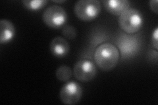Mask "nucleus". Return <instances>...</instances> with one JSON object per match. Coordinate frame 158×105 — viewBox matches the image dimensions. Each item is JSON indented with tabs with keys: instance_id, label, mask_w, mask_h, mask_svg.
Listing matches in <instances>:
<instances>
[{
	"instance_id": "nucleus-8",
	"label": "nucleus",
	"mask_w": 158,
	"mask_h": 105,
	"mask_svg": "<svg viewBox=\"0 0 158 105\" xmlns=\"http://www.w3.org/2000/svg\"><path fill=\"white\" fill-rule=\"evenodd\" d=\"M102 3L106 11L115 16H121L131 8L130 2L128 0H104Z\"/></svg>"
},
{
	"instance_id": "nucleus-1",
	"label": "nucleus",
	"mask_w": 158,
	"mask_h": 105,
	"mask_svg": "<svg viewBox=\"0 0 158 105\" xmlns=\"http://www.w3.org/2000/svg\"><path fill=\"white\" fill-rule=\"evenodd\" d=\"M120 59V53L115 45L103 43L99 46L94 53L96 66L103 71H110L114 69Z\"/></svg>"
},
{
	"instance_id": "nucleus-13",
	"label": "nucleus",
	"mask_w": 158,
	"mask_h": 105,
	"mask_svg": "<svg viewBox=\"0 0 158 105\" xmlns=\"http://www.w3.org/2000/svg\"><path fill=\"white\" fill-rule=\"evenodd\" d=\"M62 34L66 38L73 39L77 36V30L75 27H73L71 25H67L63 28Z\"/></svg>"
},
{
	"instance_id": "nucleus-10",
	"label": "nucleus",
	"mask_w": 158,
	"mask_h": 105,
	"mask_svg": "<svg viewBox=\"0 0 158 105\" xmlns=\"http://www.w3.org/2000/svg\"><path fill=\"white\" fill-rule=\"evenodd\" d=\"M16 31L14 24L7 19L0 21V43L6 44L11 42L15 36Z\"/></svg>"
},
{
	"instance_id": "nucleus-16",
	"label": "nucleus",
	"mask_w": 158,
	"mask_h": 105,
	"mask_svg": "<svg viewBox=\"0 0 158 105\" xmlns=\"http://www.w3.org/2000/svg\"><path fill=\"white\" fill-rule=\"evenodd\" d=\"M66 1H63V0H62V1H53L54 3H64Z\"/></svg>"
},
{
	"instance_id": "nucleus-7",
	"label": "nucleus",
	"mask_w": 158,
	"mask_h": 105,
	"mask_svg": "<svg viewBox=\"0 0 158 105\" xmlns=\"http://www.w3.org/2000/svg\"><path fill=\"white\" fill-rule=\"evenodd\" d=\"M140 47V42L136 36L133 34L122 35L117 42V49L123 57L133 56Z\"/></svg>"
},
{
	"instance_id": "nucleus-4",
	"label": "nucleus",
	"mask_w": 158,
	"mask_h": 105,
	"mask_svg": "<svg viewBox=\"0 0 158 105\" xmlns=\"http://www.w3.org/2000/svg\"><path fill=\"white\" fill-rule=\"evenodd\" d=\"M42 20L46 26L57 29L62 27L67 21V12L62 7L54 5L48 7L42 14Z\"/></svg>"
},
{
	"instance_id": "nucleus-15",
	"label": "nucleus",
	"mask_w": 158,
	"mask_h": 105,
	"mask_svg": "<svg viewBox=\"0 0 158 105\" xmlns=\"http://www.w3.org/2000/svg\"><path fill=\"white\" fill-rule=\"evenodd\" d=\"M158 1L157 0H151L150 2V7L153 12H154L156 14L158 13Z\"/></svg>"
},
{
	"instance_id": "nucleus-14",
	"label": "nucleus",
	"mask_w": 158,
	"mask_h": 105,
	"mask_svg": "<svg viewBox=\"0 0 158 105\" xmlns=\"http://www.w3.org/2000/svg\"><path fill=\"white\" fill-rule=\"evenodd\" d=\"M158 28H156L155 30L153 32L152 35L151 39V44L153 48L156 49V51H157L158 49Z\"/></svg>"
},
{
	"instance_id": "nucleus-5",
	"label": "nucleus",
	"mask_w": 158,
	"mask_h": 105,
	"mask_svg": "<svg viewBox=\"0 0 158 105\" xmlns=\"http://www.w3.org/2000/svg\"><path fill=\"white\" fill-rule=\"evenodd\" d=\"M74 76L82 82H90L94 78L98 72L96 64L92 60L83 59L77 62L73 68Z\"/></svg>"
},
{
	"instance_id": "nucleus-9",
	"label": "nucleus",
	"mask_w": 158,
	"mask_h": 105,
	"mask_svg": "<svg viewBox=\"0 0 158 105\" xmlns=\"http://www.w3.org/2000/svg\"><path fill=\"white\" fill-rule=\"evenodd\" d=\"M50 51L58 58L65 57L70 51V46L66 39L61 36L53 38L50 43Z\"/></svg>"
},
{
	"instance_id": "nucleus-3",
	"label": "nucleus",
	"mask_w": 158,
	"mask_h": 105,
	"mask_svg": "<svg viewBox=\"0 0 158 105\" xmlns=\"http://www.w3.org/2000/svg\"><path fill=\"white\" fill-rule=\"evenodd\" d=\"M101 11V3L98 0H79L76 2L74 7V12L77 17L86 22L96 19Z\"/></svg>"
},
{
	"instance_id": "nucleus-12",
	"label": "nucleus",
	"mask_w": 158,
	"mask_h": 105,
	"mask_svg": "<svg viewBox=\"0 0 158 105\" xmlns=\"http://www.w3.org/2000/svg\"><path fill=\"white\" fill-rule=\"evenodd\" d=\"M23 6L30 11H38L44 8L48 3L46 0H25L23 2Z\"/></svg>"
},
{
	"instance_id": "nucleus-2",
	"label": "nucleus",
	"mask_w": 158,
	"mask_h": 105,
	"mask_svg": "<svg viewBox=\"0 0 158 105\" xmlns=\"http://www.w3.org/2000/svg\"><path fill=\"white\" fill-rule=\"evenodd\" d=\"M118 23L126 34H135L142 27L144 17L139 10L130 8L118 17Z\"/></svg>"
},
{
	"instance_id": "nucleus-6",
	"label": "nucleus",
	"mask_w": 158,
	"mask_h": 105,
	"mask_svg": "<svg viewBox=\"0 0 158 105\" xmlns=\"http://www.w3.org/2000/svg\"><path fill=\"white\" fill-rule=\"evenodd\" d=\"M82 92V88L78 83L75 81L68 82L61 87L59 97L62 103L75 105L80 102Z\"/></svg>"
},
{
	"instance_id": "nucleus-11",
	"label": "nucleus",
	"mask_w": 158,
	"mask_h": 105,
	"mask_svg": "<svg viewBox=\"0 0 158 105\" xmlns=\"http://www.w3.org/2000/svg\"><path fill=\"white\" fill-rule=\"evenodd\" d=\"M73 74V71L70 67L67 65H61L57 69L56 76L59 81L66 82L71 78Z\"/></svg>"
}]
</instances>
